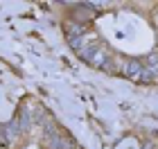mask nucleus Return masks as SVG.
<instances>
[{
  "label": "nucleus",
  "mask_w": 158,
  "mask_h": 149,
  "mask_svg": "<svg viewBox=\"0 0 158 149\" xmlns=\"http://www.w3.org/2000/svg\"><path fill=\"white\" fill-rule=\"evenodd\" d=\"M61 34L79 61L133 84L158 81V2H59Z\"/></svg>",
  "instance_id": "f257e3e1"
},
{
  "label": "nucleus",
  "mask_w": 158,
  "mask_h": 149,
  "mask_svg": "<svg viewBox=\"0 0 158 149\" xmlns=\"http://www.w3.org/2000/svg\"><path fill=\"white\" fill-rule=\"evenodd\" d=\"M0 149H84L75 133L36 95L20 97L0 120Z\"/></svg>",
  "instance_id": "f03ea898"
}]
</instances>
